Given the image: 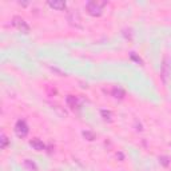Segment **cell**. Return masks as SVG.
Instances as JSON below:
<instances>
[{
  "label": "cell",
  "mask_w": 171,
  "mask_h": 171,
  "mask_svg": "<svg viewBox=\"0 0 171 171\" xmlns=\"http://www.w3.org/2000/svg\"><path fill=\"white\" fill-rule=\"evenodd\" d=\"M15 134L17 135L19 138H24V136H27V134H28V131H30V128H28V126H27V123L24 122V120H17L16 122V124H15Z\"/></svg>",
  "instance_id": "1"
},
{
  "label": "cell",
  "mask_w": 171,
  "mask_h": 171,
  "mask_svg": "<svg viewBox=\"0 0 171 171\" xmlns=\"http://www.w3.org/2000/svg\"><path fill=\"white\" fill-rule=\"evenodd\" d=\"M12 24L15 25L16 28L20 31V32H23V34H28V32H30L28 24H27L25 20L21 19L20 16H15V17H13V19H12Z\"/></svg>",
  "instance_id": "2"
},
{
  "label": "cell",
  "mask_w": 171,
  "mask_h": 171,
  "mask_svg": "<svg viewBox=\"0 0 171 171\" xmlns=\"http://www.w3.org/2000/svg\"><path fill=\"white\" fill-rule=\"evenodd\" d=\"M102 6L103 4H99L96 2H90L87 3V11L91 16H100L102 15Z\"/></svg>",
  "instance_id": "3"
},
{
  "label": "cell",
  "mask_w": 171,
  "mask_h": 171,
  "mask_svg": "<svg viewBox=\"0 0 171 171\" xmlns=\"http://www.w3.org/2000/svg\"><path fill=\"white\" fill-rule=\"evenodd\" d=\"M30 146L32 147L34 150H36V151L46 150V145H44L40 139H31V141H30Z\"/></svg>",
  "instance_id": "4"
},
{
  "label": "cell",
  "mask_w": 171,
  "mask_h": 171,
  "mask_svg": "<svg viewBox=\"0 0 171 171\" xmlns=\"http://www.w3.org/2000/svg\"><path fill=\"white\" fill-rule=\"evenodd\" d=\"M48 6L53 8V10H58V11H62L66 8V3L64 2H59V0H53V2H48Z\"/></svg>",
  "instance_id": "5"
},
{
  "label": "cell",
  "mask_w": 171,
  "mask_h": 171,
  "mask_svg": "<svg viewBox=\"0 0 171 171\" xmlns=\"http://www.w3.org/2000/svg\"><path fill=\"white\" fill-rule=\"evenodd\" d=\"M23 166H24V167L28 170V171H36V170H38V166L35 164V162L30 160V159H25V160L23 162Z\"/></svg>",
  "instance_id": "6"
},
{
  "label": "cell",
  "mask_w": 171,
  "mask_h": 171,
  "mask_svg": "<svg viewBox=\"0 0 171 171\" xmlns=\"http://www.w3.org/2000/svg\"><path fill=\"white\" fill-rule=\"evenodd\" d=\"M67 104H68V107H71V109H76L78 107V100H76V98L72 96V95H68L66 99Z\"/></svg>",
  "instance_id": "7"
},
{
  "label": "cell",
  "mask_w": 171,
  "mask_h": 171,
  "mask_svg": "<svg viewBox=\"0 0 171 171\" xmlns=\"http://www.w3.org/2000/svg\"><path fill=\"white\" fill-rule=\"evenodd\" d=\"M112 95H114L116 99H122V98L124 96L123 88H120V87H114V88H112Z\"/></svg>",
  "instance_id": "8"
},
{
  "label": "cell",
  "mask_w": 171,
  "mask_h": 171,
  "mask_svg": "<svg viewBox=\"0 0 171 171\" xmlns=\"http://www.w3.org/2000/svg\"><path fill=\"white\" fill-rule=\"evenodd\" d=\"M83 136L87 139V141L92 142L94 139H95V134H94L92 131H88V130H86V131H83Z\"/></svg>",
  "instance_id": "9"
},
{
  "label": "cell",
  "mask_w": 171,
  "mask_h": 171,
  "mask_svg": "<svg viewBox=\"0 0 171 171\" xmlns=\"http://www.w3.org/2000/svg\"><path fill=\"white\" fill-rule=\"evenodd\" d=\"M8 143H10L8 138H7L4 134H2V136H0V147H2V148H6V147L8 146Z\"/></svg>",
  "instance_id": "10"
},
{
  "label": "cell",
  "mask_w": 171,
  "mask_h": 171,
  "mask_svg": "<svg viewBox=\"0 0 171 171\" xmlns=\"http://www.w3.org/2000/svg\"><path fill=\"white\" fill-rule=\"evenodd\" d=\"M102 115H103V118H104L106 120H107V119H109V120L111 119V112H110V111H106V110H102Z\"/></svg>",
  "instance_id": "11"
},
{
  "label": "cell",
  "mask_w": 171,
  "mask_h": 171,
  "mask_svg": "<svg viewBox=\"0 0 171 171\" xmlns=\"http://www.w3.org/2000/svg\"><path fill=\"white\" fill-rule=\"evenodd\" d=\"M160 160H162V163H163L164 166H167V158H162Z\"/></svg>",
  "instance_id": "12"
}]
</instances>
